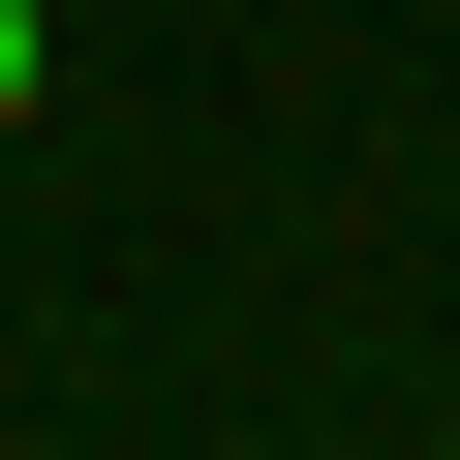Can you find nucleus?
Listing matches in <instances>:
<instances>
[{
    "label": "nucleus",
    "instance_id": "f257e3e1",
    "mask_svg": "<svg viewBox=\"0 0 460 460\" xmlns=\"http://www.w3.org/2000/svg\"><path fill=\"white\" fill-rule=\"evenodd\" d=\"M0 123H31V0H0Z\"/></svg>",
    "mask_w": 460,
    "mask_h": 460
}]
</instances>
